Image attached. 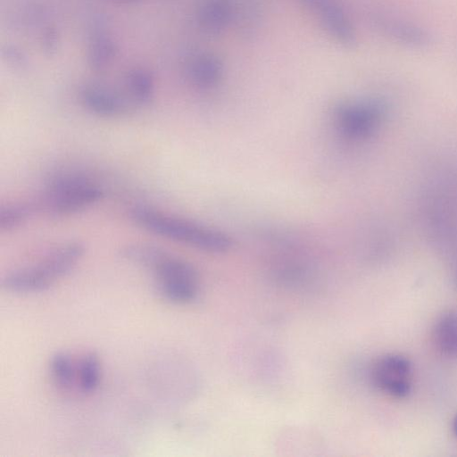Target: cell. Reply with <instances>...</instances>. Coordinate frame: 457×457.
I'll return each instance as SVG.
<instances>
[{"label":"cell","instance_id":"6da1fadb","mask_svg":"<svg viewBox=\"0 0 457 457\" xmlns=\"http://www.w3.org/2000/svg\"><path fill=\"white\" fill-rule=\"evenodd\" d=\"M428 237L441 247H457V171L444 170L425 187L420 201Z\"/></svg>","mask_w":457,"mask_h":457},{"label":"cell","instance_id":"7a4b0ae2","mask_svg":"<svg viewBox=\"0 0 457 457\" xmlns=\"http://www.w3.org/2000/svg\"><path fill=\"white\" fill-rule=\"evenodd\" d=\"M129 216L134 223L152 233L203 251L226 253L233 245L231 237L222 231L149 207L136 206L130 210Z\"/></svg>","mask_w":457,"mask_h":457},{"label":"cell","instance_id":"3957f363","mask_svg":"<svg viewBox=\"0 0 457 457\" xmlns=\"http://www.w3.org/2000/svg\"><path fill=\"white\" fill-rule=\"evenodd\" d=\"M85 252L84 245L71 242L50 253L40 263L13 270L2 279L3 287L12 293H38L68 274Z\"/></svg>","mask_w":457,"mask_h":457},{"label":"cell","instance_id":"277c9868","mask_svg":"<svg viewBox=\"0 0 457 457\" xmlns=\"http://www.w3.org/2000/svg\"><path fill=\"white\" fill-rule=\"evenodd\" d=\"M103 196V189L87 177L63 174L48 184L45 202L50 215L61 217L91 206Z\"/></svg>","mask_w":457,"mask_h":457},{"label":"cell","instance_id":"5b68a950","mask_svg":"<svg viewBox=\"0 0 457 457\" xmlns=\"http://www.w3.org/2000/svg\"><path fill=\"white\" fill-rule=\"evenodd\" d=\"M158 294L171 303H190L200 294L196 270L187 262L168 253L153 270Z\"/></svg>","mask_w":457,"mask_h":457},{"label":"cell","instance_id":"8992f818","mask_svg":"<svg viewBox=\"0 0 457 457\" xmlns=\"http://www.w3.org/2000/svg\"><path fill=\"white\" fill-rule=\"evenodd\" d=\"M385 103L368 98L342 104L334 112V123L342 137L351 141H362L378 131L386 117Z\"/></svg>","mask_w":457,"mask_h":457},{"label":"cell","instance_id":"52a82bcc","mask_svg":"<svg viewBox=\"0 0 457 457\" xmlns=\"http://www.w3.org/2000/svg\"><path fill=\"white\" fill-rule=\"evenodd\" d=\"M412 375V363L399 353L381 356L371 369V379L376 387L395 398H403L410 395Z\"/></svg>","mask_w":457,"mask_h":457},{"label":"cell","instance_id":"ba28073f","mask_svg":"<svg viewBox=\"0 0 457 457\" xmlns=\"http://www.w3.org/2000/svg\"><path fill=\"white\" fill-rule=\"evenodd\" d=\"M371 21L382 35L399 46L423 50L434 43L433 35L418 23L384 13L374 14Z\"/></svg>","mask_w":457,"mask_h":457},{"label":"cell","instance_id":"9c48e42d","mask_svg":"<svg viewBox=\"0 0 457 457\" xmlns=\"http://www.w3.org/2000/svg\"><path fill=\"white\" fill-rule=\"evenodd\" d=\"M79 97L82 104L88 111L104 117L122 115L129 107L128 100L121 94L96 84L82 87Z\"/></svg>","mask_w":457,"mask_h":457},{"label":"cell","instance_id":"30bf717a","mask_svg":"<svg viewBox=\"0 0 457 457\" xmlns=\"http://www.w3.org/2000/svg\"><path fill=\"white\" fill-rule=\"evenodd\" d=\"M320 16L327 29L340 43L353 46L355 36L342 10L332 0H303Z\"/></svg>","mask_w":457,"mask_h":457},{"label":"cell","instance_id":"8fae6325","mask_svg":"<svg viewBox=\"0 0 457 457\" xmlns=\"http://www.w3.org/2000/svg\"><path fill=\"white\" fill-rule=\"evenodd\" d=\"M436 349L448 358L457 359V310H449L436 320L433 328Z\"/></svg>","mask_w":457,"mask_h":457},{"label":"cell","instance_id":"7c38bea8","mask_svg":"<svg viewBox=\"0 0 457 457\" xmlns=\"http://www.w3.org/2000/svg\"><path fill=\"white\" fill-rule=\"evenodd\" d=\"M230 16L229 0H201L198 7V21L202 28L217 33L228 23Z\"/></svg>","mask_w":457,"mask_h":457},{"label":"cell","instance_id":"4fadbf2b","mask_svg":"<svg viewBox=\"0 0 457 457\" xmlns=\"http://www.w3.org/2000/svg\"><path fill=\"white\" fill-rule=\"evenodd\" d=\"M188 75L196 87L208 88L220 79L221 64L212 55H201L189 65Z\"/></svg>","mask_w":457,"mask_h":457},{"label":"cell","instance_id":"5bb4252c","mask_svg":"<svg viewBox=\"0 0 457 457\" xmlns=\"http://www.w3.org/2000/svg\"><path fill=\"white\" fill-rule=\"evenodd\" d=\"M169 253L150 244H132L123 247L120 254L130 262L153 270Z\"/></svg>","mask_w":457,"mask_h":457},{"label":"cell","instance_id":"9a60e30c","mask_svg":"<svg viewBox=\"0 0 457 457\" xmlns=\"http://www.w3.org/2000/svg\"><path fill=\"white\" fill-rule=\"evenodd\" d=\"M77 378L79 386L84 393H91L97 388L101 378V366L95 353H88L80 360Z\"/></svg>","mask_w":457,"mask_h":457},{"label":"cell","instance_id":"2e32d148","mask_svg":"<svg viewBox=\"0 0 457 457\" xmlns=\"http://www.w3.org/2000/svg\"><path fill=\"white\" fill-rule=\"evenodd\" d=\"M36 207L29 202L3 205L0 208V229L12 230L25 223L34 213Z\"/></svg>","mask_w":457,"mask_h":457},{"label":"cell","instance_id":"e0dca14e","mask_svg":"<svg viewBox=\"0 0 457 457\" xmlns=\"http://www.w3.org/2000/svg\"><path fill=\"white\" fill-rule=\"evenodd\" d=\"M50 370L55 383L62 387L71 386L77 376V370L70 355L62 352L52 356Z\"/></svg>","mask_w":457,"mask_h":457},{"label":"cell","instance_id":"ac0fdd59","mask_svg":"<svg viewBox=\"0 0 457 457\" xmlns=\"http://www.w3.org/2000/svg\"><path fill=\"white\" fill-rule=\"evenodd\" d=\"M453 279H454L455 285L457 286V248H456L454 259H453Z\"/></svg>","mask_w":457,"mask_h":457},{"label":"cell","instance_id":"d6986e66","mask_svg":"<svg viewBox=\"0 0 457 457\" xmlns=\"http://www.w3.org/2000/svg\"><path fill=\"white\" fill-rule=\"evenodd\" d=\"M453 430L455 436H457V414L455 415V417L453 418Z\"/></svg>","mask_w":457,"mask_h":457}]
</instances>
